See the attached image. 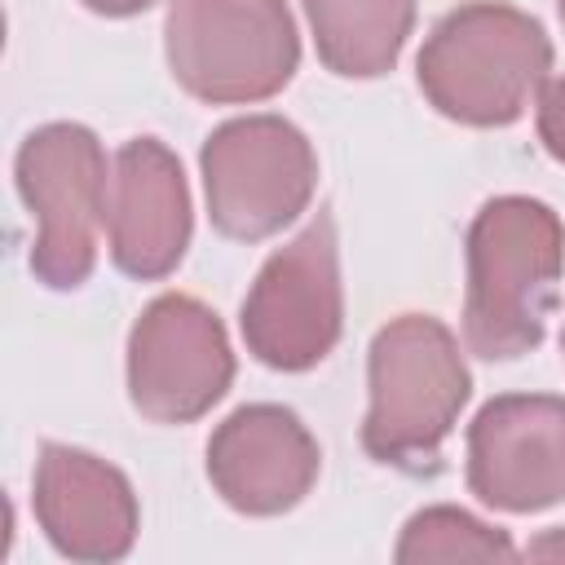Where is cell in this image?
<instances>
[{
  "label": "cell",
  "mask_w": 565,
  "mask_h": 565,
  "mask_svg": "<svg viewBox=\"0 0 565 565\" xmlns=\"http://www.w3.org/2000/svg\"><path fill=\"white\" fill-rule=\"evenodd\" d=\"M13 181L35 216L31 274L53 291H79L97 269V234L106 230V150L93 128L57 119L22 137Z\"/></svg>",
  "instance_id": "cell-5"
},
{
  "label": "cell",
  "mask_w": 565,
  "mask_h": 565,
  "mask_svg": "<svg viewBox=\"0 0 565 565\" xmlns=\"http://www.w3.org/2000/svg\"><path fill=\"white\" fill-rule=\"evenodd\" d=\"M318 62L340 79H380L397 66L411 31L415 0H300Z\"/></svg>",
  "instance_id": "cell-13"
},
{
  "label": "cell",
  "mask_w": 565,
  "mask_h": 565,
  "mask_svg": "<svg viewBox=\"0 0 565 565\" xmlns=\"http://www.w3.org/2000/svg\"><path fill=\"white\" fill-rule=\"evenodd\" d=\"M84 9H93V13H102V18H137V13H146L154 0H79Z\"/></svg>",
  "instance_id": "cell-16"
},
{
  "label": "cell",
  "mask_w": 565,
  "mask_h": 565,
  "mask_svg": "<svg viewBox=\"0 0 565 565\" xmlns=\"http://www.w3.org/2000/svg\"><path fill=\"white\" fill-rule=\"evenodd\" d=\"M322 450L309 424L278 402L230 411L207 437V481L243 516H282L313 490Z\"/></svg>",
  "instance_id": "cell-10"
},
{
  "label": "cell",
  "mask_w": 565,
  "mask_h": 565,
  "mask_svg": "<svg viewBox=\"0 0 565 565\" xmlns=\"http://www.w3.org/2000/svg\"><path fill=\"white\" fill-rule=\"evenodd\" d=\"M463 344L486 362H512L543 344L561 300L565 225L530 194H494L463 238Z\"/></svg>",
  "instance_id": "cell-1"
},
{
  "label": "cell",
  "mask_w": 565,
  "mask_h": 565,
  "mask_svg": "<svg viewBox=\"0 0 565 565\" xmlns=\"http://www.w3.org/2000/svg\"><path fill=\"white\" fill-rule=\"evenodd\" d=\"M35 525L66 561H124L141 530L132 481L102 455L44 441L31 477Z\"/></svg>",
  "instance_id": "cell-11"
},
{
  "label": "cell",
  "mask_w": 565,
  "mask_h": 565,
  "mask_svg": "<svg viewBox=\"0 0 565 565\" xmlns=\"http://www.w3.org/2000/svg\"><path fill=\"white\" fill-rule=\"evenodd\" d=\"M194 207L181 159L159 137H132L110 163L106 194V243L119 274L159 282L190 247Z\"/></svg>",
  "instance_id": "cell-12"
},
{
  "label": "cell",
  "mask_w": 565,
  "mask_h": 565,
  "mask_svg": "<svg viewBox=\"0 0 565 565\" xmlns=\"http://www.w3.org/2000/svg\"><path fill=\"white\" fill-rule=\"evenodd\" d=\"M534 124H539V141H543V150H547L556 163H565V75H556V79L543 84Z\"/></svg>",
  "instance_id": "cell-15"
},
{
  "label": "cell",
  "mask_w": 565,
  "mask_h": 565,
  "mask_svg": "<svg viewBox=\"0 0 565 565\" xmlns=\"http://www.w3.org/2000/svg\"><path fill=\"white\" fill-rule=\"evenodd\" d=\"M516 543L508 530L455 508V503H433L419 508L393 547L397 565H424V561H516Z\"/></svg>",
  "instance_id": "cell-14"
},
{
  "label": "cell",
  "mask_w": 565,
  "mask_h": 565,
  "mask_svg": "<svg viewBox=\"0 0 565 565\" xmlns=\"http://www.w3.org/2000/svg\"><path fill=\"white\" fill-rule=\"evenodd\" d=\"M525 556H543V561H565V525L561 530H547V534H539L530 547H525Z\"/></svg>",
  "instance_id": "cell-17"
},
{
  "label": "cell",
  "mask_w": 565,
  "mask_h": 565,
  "mask_svg": "<svg viewBox=\"0 0 565 565\" xmlns=\"http://www.w3.org/2000/svg\"><path fill=\"white\" fill-rule=\"evenodd\" d=\"M366 397L362 450L384 468L433 477L472 397L455 331L433 313L388 318L366 349Z\"/></svg>",
  "instance_id": "cell-2"
},
{
  "label": "cell",
  "mask_w": 565,
  "mask_h": 565,
  "mask_svg": "<svg viewBox=\"0 0 565 565\" xmlns=\"http://www.w3.org/2000/svg\"><path fill=\"white\" fill-rule=\"evenodd\" d=\"M561 349H565V335H561Z\"/></svg>",
  "instance_id": "cell-19"
},
{
  "label": "cell",
  "mask_w": 565,
  "mask_h": 565,
  "mask_svg": "<svg viewBox=\"0 0 565 565\" xmlns=\"http://www.w3.org/2000/svg\"><path fill=\"white\" fill-rule=\"evenodd\" d=\"M468 490L512 516L565 499V397L499 393L468 424Z\"/></svg>",
  "instance_id": "cell-9"
},
{
  "label": "cell",
  "mask_w": 565,
  "mask_h": 565,
  "mask_svg": "<svg viewBox=\"0 0 565 565\" xmlns=\"http://www.w3.org/2000/svg\"><path fill=\"white\" fill-rule=\"evenodd\" d=\"M234 384V349L216 309L185 291L154 296L128 331V402L150 424H194Z\"/></svg>",
  "instance_id": "cell-8"
},
{
  "label": "cell",
  "mask_w": 565,
  "mask_h": 565,
  "mask_svg": "<svg viewBox=\"0 0 565 565\" xmlns=\"http://www.w3.org/2000/svg\"><path fill=\"white\" fill-rule=\"evenodd\" d=\"M238 331L247 353L269 371H313L344 331V282H340V238L331 207L282 247L265 256L256 269Z\"/></svg>",
  "instance_id": "cell-6"
},
{
  "label": "cell",
  "mask_w": 565,
  "mask_h": 565,
  "mask_svg": "<svg viewBox=\"0 0 565 565\" xmlns=\"http://www.w3.org/2000/svg\"><path fill=\"white\" fill-rule=\"evenodd\" d=\"M556 9H561V22H565V0H556Z\"/></svg>",
  "instance_id": "cell-18"
},
{
  "label": "cell",
  "mask_w": 565,
  "mask_h": 565,
  "mask_svg": "<svg viewBox=\"0 0 565 565\" xmlns=\"http://www.w3.org/2000/svg\"><path fill=\"white\" fill-rule=\"evenodd\" d=\"M207 221L234 243H260L291 225L318 190V154L282 115H238L199 150Z\"/></svg>",
  "instance_id": "cell-7"
},
{
  "label": "cell",
  "mask_w": 565,
  "mask_h": 565,
  "mask_svg": "<svg viewBox=\"0 0 565 565\" xmlns=\"http://www.w3.org/2000/svg\"><path fill=\"white\" fill-rule=\"evenodd\" d=\"M163 57L194 102L252 106L291 84L300 31L287 0H168Z\"/></svg>",
  "instance_id": "cell-4"
},
{
  "label": "cell",
  "mask_w": 565,
  "mask_h": 565,
  "mask_svg": "<svg viewBox=\"0 0 565 565\" xmlns=\"http://www.w3.org/2000/svg\"><path fill=\"white\" fill-rule=\"evenodd\" d=\"M552 40L539 18L503 0H468L433 22L415 57L428 106L463 128H508L543 93Z\"/></svg>",
  "instance_id": "cell-3"
}]
</instances>
